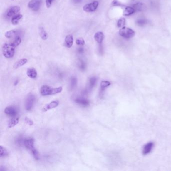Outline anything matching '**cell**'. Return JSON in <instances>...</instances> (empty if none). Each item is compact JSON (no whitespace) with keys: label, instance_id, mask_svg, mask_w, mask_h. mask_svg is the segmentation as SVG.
Listing matches in <instances>:
<instances>
[{"label":"cell","instance_id":"cell-21","mask_svg":"<svg viewBox=\"0 0 171 171\" xmlns=\"http://www.w3.org/2000/svg\"><path fill=\"white\" fill-rule=\"evenodd\" d=\"M110 85V82L108 81H103L100 83V90L101 92L105 90V88Z\"/></svg>","mask_w":171,"mask_h":171},{"label":"cell","instance_id":"cell-7","mask_svg":"<svg viewBox=\"0 0 171 171\" xmlns=\"http://www.w3.org/2000/svg\"><path fill=\"white\" fill-rule=\"evenodd\" d=\"M5 113L6 115L11 117H15L18 114V110L15 106H9L6 108Z\"/></svg>","mask_w":171,"mask_h":171},{"label":"cell","instance_id":"cell-24","mask_svg":"<svg viewBox=\"0 0 171 171\" xmlns=\"http://www.w3.org/2000/svg\"><path fill=\"white\" fill-rule=\"evenodd\" d=\"M97 82V78L95 77H92L89 79V89H92L95 86Z\"/></svg>","mask_w":171,"mask_h":171},{"label":"cell","instance_id":"cell-10","mask_svg":"<svg viewBox=\"0 0 171 171\" xmlns=\"http://www.w3.org/2000/svg\"><path fill=\"white\" fill-rule=\"evenodd\" d=\"M73 44V37L72 35H67L65 38V46L67 48H71Z\"/></svg>","mask_w":171,"mask_h":171},{"label":"cell","instance_id":"cell-34","mask_svg":"<svg viewBox=\"0 0 171 171\" xmlns=\"http://www.w3.org/2000/svg\"><path fill=\"white\" fill-rule=\"evenodd\" d=\"M111 4H112V6H120V3L116 0H114L113 2H112Z\"/></svg>","mask_w":171,"mask_h":171},{"label":"cell","instance_id":"cell-12","mask_svg":"<svg viewBox=\"0 0 171 171\" xmlns=\"http://www.w3.org/2000/svg\"><path fill=\"white\" fill-rule=\"evenodd\" d=\"M28 76L32 79H36L37 77V72L34 68H30L27 69Z\"/></svg>","mask_w":171,"mask_h":171},{"label":"cell","instance_id":"cell-4","mask_svg":"<svg viewBox=\"0 0 171 171\" xmlns=\"http://www.w3.org/2000/svg\"><path fill=\"white\" fill-rule=\"evenodd\" d=\"M99 5L98 1H94L92 3L87 4L83 7V10L86 12H93L98 9Z\"/></svg>","mask_w":171,"mask_h":171},{"label":"cell","instance_id":"cell-23","mask_svg":"<svg viewBox=\"0 0 171 171\" xmlns=\"http://www.w3.org/2000/svg\"><path fill=\"white\" fill-rule=\"evenodd\" d=\"M21 43V38L19 36H16L14 40L11 43L14 46L17 47Z\"/></svg>","mask_w":171,"mask_h":171},{"label":"cell","instance_id":"cell-28","mask_svg":"<svg viewBox=\"0 0 171 171\" xmlns=\"http://www.w3.org/2000/svg\"><path fill=\"white\" fill-rule=\"evenodd\" d=\"M125 18H121L120 20H118V27L123 28L125 26Z\"/></svg>","mask_w":171,"mask_h":171},{"label":"cell","instance_id":"cell-2","mask_svg":"<svg viewBox=\"0 0 171 171\" xmlns=\"http://www.w3.org/2000/svg\"><path fill=\"white\" fill-rule=\"evenodd\" d=\"M119 34L124 38H130L135 36V32L130 28L123 27L122 28V29H120Z\"/></svg>","mask_w":171,"mask_h":171},{"label":"cell","instance_id":"cell-8","mask_svg":"<svg viewBox=\"0 0 171 171\" xmlns=\"http://www.w3.org/2000/svg\"><path fill=\"white\" fill-rule=\"evenodd\" d=\"M20 7L18 6H15L11 7L7 12V15L9 17H14L15 16L19 14V13L20 11Z\"/></svg>","mask_w":171,"mask_h":171},{"label":"cell","instance_id":"cell-6","mask_svg":"<svg viewBox=\"0 0 171 171\" xmlns=\"http://www.w3.org/2000/svg\"><path fill=\"white\" fill-rule=\"evenodd\" d=\"M40 0H31L28 3V6L29 9L33 11H37L39 10L40 7Z\"/></svg>","mask_w":171,"mask_h":171},{"label":"cell","instance_id":"cell-11","mask_svg":"<svg viewBox=\"0 0 171 171\" xmlns=\"http://www.w3.org/2000/svg\"><path fill=\"white\" fill-rule=\"evenodd\" d=\"M52 88L49 86H43L41 87L40 93L43 96L50 95L51 94Z\"/></svg>","mask_w":171,"mask_h":171},{"label":"cell","instance_id":"cell-25","mask_svg":"<svg viewBox=\"0 0 171 171\" xmlns=\"http://www.w3.org/2000/svg\"><path fill=\"white\" fill-rule=\"evenodd\" d=\"M62 91V87L61 86L57 87V88H52L50 95L58 94V93H61Z\"/></svg>","mask_w":171,"mask_h":171},{"label":"cell","instance_id":"cell-17","mask_svg":"<svg viewBox=\"0 0 171 171\" xmlns=\"http://www.w3.org/2000/svg\"><path fill=\"white\" fill-rule=\"evenodd\" d=\"M28 60L26 58H23L20 60H18V61L16 62L14 64V68L17 69L20 67L22 66L23 65H25V64L27 62Z\"/></svg>","mask_w":171,"mask_h":171},{"label":"cell","instance_id":"cell-5","mask_svg":"<svg viewBox=\"0 0 171 171\" xmlns=\"http://www.w3.org/2000/svg\"><path fill=\"white\" fill-rule=\"evenodd\" d=\"M24 145L31 152L35 149L34 147V140L32 138H25Z\"/></svg>","mask_w":171,"mask_h":171},{"label":"cell","instance_id":"cell-14","mask_svg":"<svg viewBox=\"0 0 171 171\" xmlns=\"http://www.w3.org/2000/svg\"><path fill=\"white\" fill-rule=\"evenodd\" d=\"M75 101L82 106H87L89 105V101L84 98H78L75 99Z\"/></svg>","mask_w":171,"mask_h":171},{"label":"cell","instance_id":"cell-19","mask_svg":"<svg viewBox=\"0 0 171 171\" xmlns=\"http://www.w3.org/2000/svg\"><path fill=\"white\" fill-rule=\"evenodd\" d=\"M23 17L22 15L21 14H18L17 15L15 16L12 17L11 19V23L13 25H17L19 23V21L21 20Z\"/></svg>","mask_w":171,"mask_h":171},{"label":"cell","instance_id":"cell-20","mask_svg":"<svg viewBox=\"0 0 171 171\" xmlns=\"http://www.w3.org/2000/svg\"><path fill=\"white\" fill-rule=\"evenodd\" d=\"M135 12V9L130 7H127L125 8V10L123 11V15L125 16H130L133 14Z\"/></svg>","mask_w":171,"mask_h":171},{"label":"cell","instance_id":"cell-29","mask_svg":"<svg viewBox=\"0 0 171 171\" xmlns=\"http://www.w3.org/2000/svg\"><path fill=\"white\" fill-rule=\"evenodd\" d=\"M31 152L32 153L33 156L34 157L35 159L37 160H38L39 159V153L36 149H35L34 150H33V151H31Z\"/></svg>","mask_w":171,"mask_h":171},{"label":"cell","instance_id":"cell-3","mask_svg":"<svg viewBox=\"0 0 171 171\" xmlns=\"http://www.w3.org/2000/svg\"><path fill=\"white\" fill-rule=\"evenodd\" d=\"M35 101V97L32 94H29L27 98H26L25 101V108L28 111H30L32 109L34 106Z\"/></svg>","mask_w":171,"mask_h":171},{"label":"cell","instance_id":"cell-15","mask_svg":"<svg viewBox=\"0 0 171 171\" xmlns=\"http://www.w3.org/2000/svg\"><path fill=\"white\" fill-rule=\"evenodd\" d=\"M58 105H59V101H51V103H50L49 104H48L45 107L44 110L47 111L48 110H51V109H53V108H54L57 107Z\"/></svg>","mask_w":171,"mask_h":171},{"label":"cell","instance_id":"cell-35","mask_svg":"<svg viewBox=\"0 0 171 171\" xmlns=\"http://www.w3.org/2000/svg\"><path fill=\"white\" fill-rule=\"evenodd\" d=\"M17 83H18V81H15V84H14V85H15V86H16V84H17Z\"/></svg>","mask_w":171,"mask_h":171},{"label":"cell","instance_id":"cell-13","mask_svg":"<svg viewBox=\"0 0 171 171\" xmlns=\"http://www.w3.org/2000/svg\"><path fill=\"white\" fill-rule=\"evenodd\" d=\"M104 34L102 32H98L94 34V39L98 43L101 44L104 39Z\"/></svg>","mask_w":171,"mask_h":171},{"label":"cell","instance_id":"cell-27","mask_svg":"<svg viewBox=\"0 0 171 171\" xmlns=\"http://www.w3.org/2000/svg\"><path fill=\"white\" fill-rule=\"evenodd\" d=\"M77 80L76 77H72L70 79V87L71 89H73L77 85Z\"/></svg>","mask_w":171,"mask_h":171},{"label":"cell","instance_id":"cell-22","mask_svg":"<svg viewBox=\"0 0 171 171\" xmlns=\"http://www.w3.org/2000/svg\"><path fill=\"white\" fill-rule=\"evenodd\" d=\"M17 35V32L15 30H10V31H7L5 33V36L6 38L8 39H11V38H13L15 37L16 35Z\"/></svg>","mask_w":171,"mask_h":171},{"label":"cell","instance_id":"cell-33","mask_svg":"<svg viewBox=\"0 0 171 171\" xmlns=\"http://www.w3.org/2000/svg\"><path fill=\"white\" fill-rule=\"evenodd\" d=\"M54 0H46V5L47 8H49L52 5Z\"/></svg>","mask_w":171,"mask_h":171},{"label":"cell","instance_id":"cell-32","mask_svg":"<svg viewBox=\"0 0 171 171\" xmlns=\"http://www.w3.org/2000/svg\"><path fill=\"white\" fill-rule=\"evenodd\" d=\"M79 67L81 70H84L86 68V64L84 63V62L82 61H80L79 63Z\"/></svg>","mask_w":171,"mask_h":171},{"label":"cell","instance_id":"cell-9","mask_svg":"<svg viewBox=\"0 0 171 171\" xmlns=\"http://www.w3.org/2000/svg\"><path fill=\"white\" fill-rule=\"evenodd\" d=\"M154 147V143L153 142H149L144 145L142 149V154L144 155L149 154L152 151Z\"/></svg>","mask_w":171,"mask_h":171},{"label":"cell","instance_id":"cell-31","mask_svg":"<svg viewBox=\"0 0 171 171\" xmlns=\"http://www.w3.org/2000/svg\"><path fill=\"white\" fill-rule=\"evenodd\" d=\"M25 121L29 125H31H31H34V122L32 120L30 119V118H28L27 117H26L25 118Z\"/></svg>","mask_w":171,"mask_h":171},{"label":"cell","instance_id":"cell-1","mask_svg":"<svg viewBox=\"0 0 171 171\" xmlns=\"http://www.w3.org/2000/svg\"><path fill=\"white\" fill-rule=\"evenodd\" d=\"M15 47L11 43H5L2 47V52L4 56L7 58H11L14 56Z\"/></svg>","mask_w":171,"mask_h":171},{"label":"cell","instance_id":"cell-18","mask_svg":"<svg viewBox=\"0 0 171 171\" xmlns=\"http://www.w3.org/2000/svg\"><path fill=\"white\" fill-rule=\"evenodd\" d=\"M19 118H15L13 117V118L11 119L9 122H8V127L9 128H11L13 127H15L18 123H19Z\"/></svg>","mask_w":171,"mask_h":171},{"label":"cell","instance_id":"cell-30","mask_svg":"<svg viewBox=\"0 0 171 171\" xmlns=\"http://www.w3.org/2000/svg\"><path fill=\"white\" fill-rule=\"evenodd\" d=\"M76 44L77 45H84L85 44V41L82 38H78L76 40Z\"/></svg>","mask_w":171,"mask_h":171},{"label":"cell","instance_id":"cell-16","mask_svg":"<svg viewBox=\"0 0 171 171\" xmlns=\"http://www.w3.org/2000/svg\"><path fill=\"white\" fill-rule=\"evenodd\" d=\"M39 33L42 39L43 40H46L47 39L48 37V34L43 27H40L39 28Z\"/></svg>","mask_w":171,"mask_h":171},{"label":"cell","instance_id":"cell-26","mask_svg":"<svg viewBox=\"0 0 171 171\" xmlns=\"http://www.w3.org/2000/svg\"><path fill=\"white\" fill-rule=\"evenodd\" d=\"M8 155H9V153L8 152L7 150L3 147L1 146L0 147V155H1V157L7 156Z\"/></svg>","mask_w":171,"mask_h":171}]
</instances>
